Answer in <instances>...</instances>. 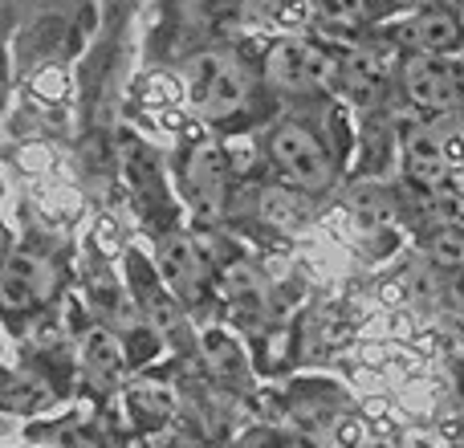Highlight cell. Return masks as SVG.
<instances>
[{
    "mask_svg": "<svg viewBox=\"0 0 464 448\" xmlns=\"http://www.w3.org/2000/svg\"><path fill=\"white\" fill-rule=\"evenodd\" d=\"M188 94H192V106L204 119H212V122L237 119L248 106V98H253L248 65L232 49H208L188 70Z\"/></svg>",
    "mask_w": 464,
    "mask_h": 448,
    "instance_id": "cell-1",
    "label": "cell"
},
{
    "mask_svg": "<svg viewBox=\"0 0 464 448\" xmlns=\"http://www.w3.org/2000/svg\"><path fill=\"white\" fill-rule=\"evenodd\" d=\"M269 163L277 168V176L297 192H326L334 184V160L330 147L322 143V135L302 119H285L273 127L269 143Z\"/></svg>",
    "mask_w": 464,
    "mask_h": 448,
    "instance_id": "cell-2",
    "label": "cell"
},
{
    "mask_svg": "<svg viewBox=\"0 0 464 448\" xmlns=\"http://www.w3.org/2000/svg\"><path fill=\"white\" fill-rule=\"evenodd\" d=\"M343 65L330 54H322L310 41L285 37L265 54V82L281 94H318V90L334 86Z\"/></svg>",
    "mask_w": 464,
    "mask_h": 448,
    "instance_id": "cell-3",
    "label": "cell"
},
{
    "mask_svg": "<svg viewBox=\"0 0 464 448\" xmlns=\"http://www.w3.org/2000/svg\"><path fill=\"white\" fill-rule=\"evenodd\" d=\"M400 82L420 111H452L464 102V70L444 54H408Z\"/></svg>",
    "mask_w": 464,
    "mask_h": 448,
    "instance_id": "cell-4",
    "label": "cell"
},
{
    "mask_svg": "<svg viewBox=\"0 0 464 448\" xmlns=\"http://www.w3.org/2000/svg\"><path fill=\"white\" fill-rule=\"evenodd\" d=\"M184 176H188V196H192L196 220L217 224L220 217H225V209H228V176H232L228 155L220 151L217 143L192 147Z\"/></svg>",
    "mask_w": 464,
    "mask_h": 448,
    "instance_id": "cell-5",
    "label": "cell"
},
{
    "mask_svg": "<svg viewBox=\"0 0 464 448\" xmlns=\"http://www.w3.org/2000/svg\"><path fill=\"white\" fill-rule=\"evenodd\" d=\"M392 45L408 49V54H457L464 45V24L457 21L452 8H424V13L403 16L392 29Z\"/></svg>",
    "mask_w": 464,
    "mask_h": 448,
    "instance_id": "cell-6",
    "label": "cell"
},
{
    "mask_svg": "<svg viewBox=\"0 0 464 448\" xmlns=\"http://www.w3.org/2000/svg\"><path fill=\"white\" fill-rule=\"evenodd\" d=\"M53 289V269H49L45 257L24 253V248H13L5 261V278H0V297H5L8 314H24L37 310L41 302Z\"/></svg>",
    "mask_w": 464,
    "mask_h": 448,
    "instance_id": "cell-7",
    "label": "cell"
},
{
    "mask_svg": "<svg viewBox=\"0 0 464 448\" xmlns=\"http://www.w3.org/2000/svg\"><path fill=\"white\" fill-rule=\"evenodd\" d=\"M163 278H168V286L176 289L184 302H196L204 281H208V257L200 253L196 240L171 237L168 245H163Z\"/></svg>",
    "mask_w": 464,
    "mask_h": 448,
    "instance_id": "cell-8",
    "label": "cell"
},
{
    "mask_svg": "<svg viewBox=\"0 0 464 448\" xmlns=\"http://www.w3.org/2000/svg\"><path fill=\"white\" fill-rule=\"evenodd\" d=\"M82 363H86L90 384H94V387H111L114 379H119V371H122V346L114 343L111 335L94 330V335L86 338V346H82Z\"/></svg>",
    "mask_w": 464,
    "mask_h": 448,
    "instance_id": "cell-9",
    "label": "cell"
},
{
    "mask_svg": "<svg viewBox=\"0 0 464 448\" xmlns=\"http://www.w3.org/2000/svg\"><path fill=\"white\" fill-rule=\"evenodd\" d=\"M310 8L330 29H362L375 16V0H310Z\"/></svg>",
    "mask_w": 464,
    "mask_h": 448,
    "instance_id": "cell-10",
    "label": "cell"
},
{
    "mask_svg": "<svg viewBox=\"0 0 464 448\" xmlns=\"http://www.w3.org/2000/svg\"><path fill=\"white\" fill-rule=\"evenodd\" d=\"M45 404H53V392H49L45 379H37V375H33V384L13 379V384L5 387V408L8 412H41Z\"/></svg>",
    "mask_w": 464,
    "mask_h": 448,
    "instance_id": "cell-11",
    "label": "cell"
},
{
    "mask_svg": "<svg viewBox=\"0 0 464 448\" xmlns=\"http://www.w3.org/2000/svg\"><path fill=\"white\" fill-rule=\"evenodd\" d=\"M428 253L440 265H464V229L460 224H440L428 237Z\"/></svg>",
    "mask_w": 464,
    "mask_h": 448,
    "instance_id": "cell-12",
    "label": "cell"
},
{
    "mask_svg": "<svg viewBox=\"0 0 464 448\" xmlns=\"http://www.w3.org/2000/svg\"><path fill=\"white\" fill-rule=\"evenodd\" d=\"M261 217H265V220H285V224H294L297 217H302V212H297L294 196L281 192V188H273V192L261 196Z\"/></svg>",
    "mask_w": 464,
    "mask_h": 448,
    "instance_id": "cell-13",
    "label": "cell"
},
{
    "mask_svg": "<svg viewBox=\"0 0 464 448\" xmlns=\"http://www.w3.org/2000/svg\"><path fill=\"white\" fill-rule=\"evenodd\" d=\"M440 0H392V8H400V13H424V8H436Z\"/></svg>",
    "mask_w": 464,
    "mask_h": 448,
    "instance_id": "cell-14",
    "label": "cell"
},
{
    "mask_svg": "<svg viewBox=\"0 0 464 448\" xmlns=\"http://www.w3.org/2000/svg\"><path fill=\"white\" fill-rule=\"evenodd\" d=\"M457 5H460V8H464V0H457Z\"/></svg>",
    "mask_w": 464,
    "mask_h": 448,
    "instance_id": "cell-15",
    "label": "cell"
}]
</instances>
